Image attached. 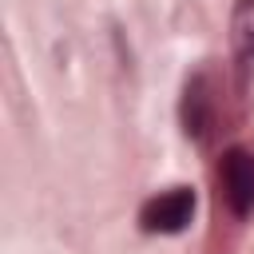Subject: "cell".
I'll use <instances>...</instances> for the list:
<instances>
[{
    "label": "cell",
    "instance_id": "1",
    "mask_svg": "<svg viewBox=\"0 0 254 254\" xmlns=\"http://www.w3.org/2000/svg\"><path fill=\"white\" fill-rule=\"evenodd\" d=\"M214 123H218V91H214V79L198 71L183 87V131L194 143H206L214 135Z\"/></svg>",
    "mask_w": 254,
    "mask_h": 254
},
{
    "label": "cell",
    "instance_id": "2",
    "mask_svg": "<svg viewBox=\"0 0 254 254\" xmlns=\"http://www.w3.org/2000/svg\"><path fill=\"white\" fill-rule=\"evenodd\" d=\"M218 187H222L226 206L238 218L254 214V151L230 147L222 155V163H218Z\"/></svg>",
    "mask_w": 254,
    "mask_h": 254
},
{
    "label": "cell",
    "instance_id": "3",
    "mask_svg": "<svg viewBox=\"0 0 254 254\" xmlns=\"http://www.w3.org/2000/svg\"><path fill=\"white\" fill-rule=\"evenodd\" d=\"M194 214V190L190 187H171L155 198L143 202L139 210V226L147 234H179Z\"/></svg>",
    "mask_w": 254,
    "mask_h": 254
},
{
    "label": "cell",
    "instance_id": "4",
    "mask_svg": "<svg viewBox=\"0 0 254 254\" xmlns=\"http://www.w3.org/2000/svg\"><path fill=\"white\" fill-rule=\"evenodd\" d=\"M230 40L238 48V56L254 60V0H238L230 12Z\"/></svg>",
    "mask_w": 254,
    "mask_h": 254
}]
</instances>
